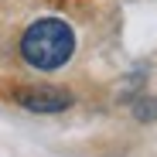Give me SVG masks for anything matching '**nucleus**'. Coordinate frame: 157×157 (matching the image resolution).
<instances>
[{"label": "nucleus", "mask_w": 157, "mask_h": 157, "mask_svg": "<svg viewBox=\"0 0 157 157\" xmlns=\"http://www.w3.org/2000/svg\"><path fill=\"white\" fill-rule=\"evenodd\" d=\"M17 51L24 65H31L38 72H55L75 55V31L62 17H38L21 34Z\"/></svg>", "instance_id": "obj_1"}, {"label": "nucleus", "mask_w": 157, "mask_h": 157, "mask_svg": "<svg viewBox=\"0 0 157 157\" xmlns=\"http://www.w3.org/2000/svg\"><path fill=\"white\" fill-rule=\"evenodd\" d=\"M17 102L31 113H62L72 106V96L65 89H55V86H28L17 92Z\"/></svg>", "instance_id": "obj_2"}]
</instances>
